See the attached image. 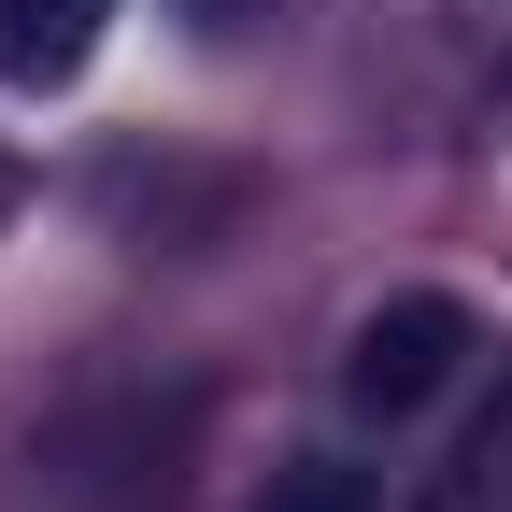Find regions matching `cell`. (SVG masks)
Wrapping results in <instances>:
<instances>
[{
  "instance_id": "obj_1",
  "label": "cell",
  "mask_w": 512,
  "mask_h": 512,
  "mask_svg": "<svg viewBox=\"0 0 512 512\" xmlns=\"http://www.w3.org/2000/svg\"><path fill=\"white\" fill-rule=\"evenodd\" d=\"M456 356H470V313L441 299V285H399V299L356 313V342H342V399H356L370 427H413L441 384H456Z\"/></svg>"
},
{
  "instance_id": "obj_2",
  "label": "cell",
  "mask_w": 512,
  "mask_h": 512,
  "mask_svg": "<svg viewBox=\"0 0 512 512\" xmlns=\"http://www.w3.org/2000/svg\"><path fill=\"white\" fill-rule=\"evenodd\" d=\"M114 29V0H0V72L15 86H72Z\"/></svg>"
},
{
  "instance_id": "obj_3",
  "label": "cell",
  "mask_w": 512,
  "mask_h": 512,
  "mask_svg": "<svg viewBox=\"0 0 512 512\" xmlns=\"http://www.w3.org/2000/svg\"><path fill=\"white\" fill-rule=\"evenodd\" d=\"M427 512H512V384H498V413L456 441V456L427 470Z\"/></svg>"
},
{
  "instance_id": "obj_4",
  "label": "cell",
  "mask_w": 512,
  "mask_h": 512,
  "mask_svg": "<svg viewBox=\"0 0 512 512\" xmlns=\"http://www.w3.org/2000/svg\"><path fill=\"white\" fill-rule=\"evenodd\" d=\"M256 512H384V498H370V470H342V456H285Z\"/></svg>"
},
{
  "instance_id": "obj_5",
  "label": "cell",
  "mask_w": 512,
  "mask_h": 512,
  "mask_svg": "<svg viewBox=\"0 0 512 512\" xmlns=\"http://www.w3.org/2000/svg\"><path fill=\"white\" fill-rule=\"evenodd\" d=\"M484 72L512 86V0H484Z\"/></svg>"
},
{
  "instance_id": "obj_6",
  "label": "cell",
  "mask_w": 512,
  "mask_h": 512,
  "mask_svg": "<svg viewBox=\"0 0 512 512\" xmlns=\"http://www.w3.org/2000/svg\"><path fill=\"white\" fill-rule=\"evenodd\" d=\"M200 15H214V29H242V15H256V0H200Z\"/></svg>"
}]
</instances>
